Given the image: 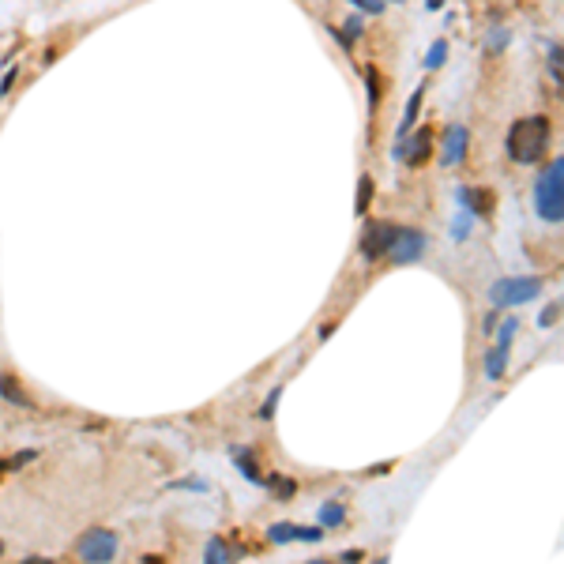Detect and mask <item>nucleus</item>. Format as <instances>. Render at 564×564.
<instances>
[{"instance_id":"nucleus-31","label":"nucleus","mask_w":564,"mask_h":564,"mask_svg":"<svg viewBox=\"0 0 564 564\" xmlns=\"http://www.w3.org/2000/svg\"><path fill=\"white\" fill-rule=\"evenodd\" d=\"M361 557H365L361 549H346V553H339V560H346V564H358Z\"/></svg>"},{"instance_id":"nucleus-14","label":"nucleus","mask_w":564,"mask_h":564,"mask_svg":"<svg viewBox=\"0 0 564 564\" xmlns=\"http://www.w3.org/2000/svg\"><path fill=\"white\" fill-rule=\"evenodd\" d=\"M233 459H238V470L248 478V481H256V485H264V474H260V467H256V459L252 455H245V452H233Z\"/></svg>"},{"instance_id":"nucleus-8","label":"nucleus","mask_w":564,"mask_h":564,"mask_svg":"<svg viewBox=\"0 0 564 564\" xmlns=\"http://www.w3.org/2000/svg\"><path fill=\"white\" fill-rule=\"evenodd\" d=\"M463 154H467V128L463 124H452L448 132H444V151H440V166H455V162H463Z\"/></svg>"},{"instance_id":"nucleus-17","label":"nucleus","mask_w":564,"mask_h":564,"mask_svg":"<svg viewBox=\"0 0 564 564\" xmlns=\"http://www.w3.org/2000/svg\"><path fill=\"white\" fill-rule=\"evenodd\" d=\"M444 60H448V42H432L429 57H425V68H429V72H437Z\"/></svg>"},{"instance_id":"nucleus-10","label":"nucleus","mask_w":564,"mask_h":564,"mask_svg":"<svg viewBox=\"0 0 564 564\" xmlns=\"http://www.w3.org/2000/svg\"><path fill=\"white\" fill-rule=\"evenodd\" d=\"M508 358H511V343H496L489 353H485V376L501 380L504 369H508Z\"/></svg>"},{"instance_id":"nucleus-3","label":"nucleus","mask_w":564,"mask_h":564,"mask_svg":"<svg viewBox=\"0 0 564 564\" xmlns=\"http://www.w3.org/2000/svg\"><path fill=\"white\" fill-rule=\"evenodd\" d=\"M542 290H546V282L538 279V275H523V279H501V282H493L489 301H493L496 309H508V305H527V301H534Z\"/></svg>"},{"instance_id":"nucleus-35","label":"nucleus","mask_w":564,"mask_h":564,"mask_svg":"<svg viewBox=\"0 0 564 564\" xmlns=\"http://www.w3.org/2000/svg\"><path fill=\"white\" fill-rule=\"evenodd\" d=\"M0 553H4V542H0Z\"/></svg>"},{"instance_id":"nucleus-18","label":"nucleus","mask_w":564,"mask_h":564,"mask_svg":"<svg viewBox=\"0 0 564 564\" xmlns=\"http://www.w3.org/2000/svg\"><path fill=\"white\" fill-rule=\"evenodd\" d=\"M267 538L275 546H286V542H294V523H275V527L267 531Z\"/></svg>"},{"instance_id":"nucleus-33","label":"nucleus","mask_w":564,"mask_h":564,"mask_svg":"<svg viewBox=\"0 0 564 564\" xmlns=\"http://www.w3.org/2000/svg\"><path fill=\"white\" fill-rule=\"evenodd\" d=\"M496 320H501V316H496V312H489V316L481 320V327H485V335H489V331H496Z\"/></svg>"},{"instance_id":"nucleus-5","label":"nucleus","mask_w":564,"mask_h":564,"mask_svg":"<svg viewBox=\"0 0 564 564\" xmlns=\"http://www.w3.org/2000/svg\"><path fill=\"white\" fill-rule=\"evenodd\" d=\"M425 245H429V238L422 230H414V226H403L399 233H395V241H391V248H388V260L391 264H417L422 260V252H425Z\"/></svg>"},{"instance_id":"nucleus-2","label":"nucleus","mask_w":564,"mask_h":564,"mask_svg":"<svg viewBox=\"0 0 564 564\" xmlns=\"http://www.w3.org/2000/svg\"><path fill=\"white\" fill-rule=\"evenodd\" d=\"M534 207H538V215H542L546 222H553V226L564 222V162L560 159H553V166L538 177Z\"/></svg>"},{"instance_id":"nucleus-12","label":"nucleus","mask_w":564,"mask_h":564,"mask_svg":"<svg viewBox=\"0 0 564 564\" xmlns=\"http://www.w3.org/2000/svg\"><path fill=\"white\" fill-rule=\"evenodd\" d=\"M422 98H425V87H417L414 95H410V102H406V117H403L399 136H406V132H410V128L417 124V113H422Z\"/></svg>"},{"instance_id":"nucleus-22","label":"nucleus","mask_w":564,"mask_h":564,"mask_svg":"<svg viewBox=\"0 0 564 564\" xmlns=\"http://www.w3.org/2000/svg\"><path fill=\"white\" fill-rule=\"evenodd\" d=\"M279 399H282V388H275L271 395L264 399V406H260V417H264V422H267V417L275 414V406H279Z\"/></svg>"},{"instance_id":"nucleus-21","label":"nucleus","mask_w":564,"mask_h":564,"mask_svg":"<svg viewBox=\"0 0 564 564\" xmlns=\"http://www.w3.org/2000/svg\"><path fill=\"white\" fill-rule=\"evenodd\" d=\"M324 527H294V542H320Z\"/></svg>"},{"instance_id":"nucleus-19","label":"nucleus","mask_w":564,"mask_h":564,"mask_svg":"<svg viewBox=\"0 0 564 564\" xmlns=\"http://www.w3.org/2000/svg\"><path fill=\"white\" fill-rule=\"evenodd\" d=\"M361 19H365V16H350V19H346V31H343V46H350L353 38H358V34L365 31V23H361Z\"/></svg>"},{"instance_id":"nucleus-29","label":"nucleus","mask_w":564,"mask_h":564,"mask_svg":"<svg viewBox=\"0 0 564 564\" xmlns=\"http://www.w3.org/2000/svg\"><path fill=\"white\" fill-rule=\"evenodd\" d=\"M34 459H38V452H19V455L11 459L8 467H11V470H19V467H27V463H34Z\"/></svg>"},{"instance_id":"nucleus-15","label":"nucleus","mask_w":564,"mask_h":564,"mask_svg":"<svg viewBox=\"0 0 564 564\" xmlns=\"http://www.w3.org/2000/svg\"><path fill=\"white\" fill-rule=\"evenodd\" d=\"M369 203H373V177L365 174V177L358 181V200H353V211L365 215V211H369Z\"/></svg>"},{"instance_id":"nucleus-28","label":"nucleus","mask_w":564,"mask_h":564,"mask_svg":"<svg viewBox=\"0 0 564 564\" xmlns=\"http://www.w3.org/2000/svg\"><path fill=\"white\" fill-rule=\"evenodd\" d=\"M557 312H560V305H549V309H542V316H538V324H542V327H553V324H557Z\"/></svg>"},{"instance_id":"nucleus-27","label":"nucleus","mask_w":564,"mask_h":564,"mask_svg":"<svg viewBox=\"0 0 564 564\" xmlns=\"http://www.w3.org/2000/svg\"><path fill=\"white\" fill-rule=\"evenodd\" d=\"M365 87H369V110H376V98H380V95H376V72H373V68L365 72Z\"/></svg>"},{"instance_id":"nucleus-13","label":"nucleus","mask_w":564,"mask_h":564,"mask_svg":"<svg viewBox=\"0 0 564 564\" xmlns=\"http://www.w3.org/2000/svg\"><path fill=\"white\" fill-rule=\"evenodd\" d=\"M343 519H346V511H343V504H339V501H327L320 508V527L324 531L327 527H343Z\"/></svg>"},{"instance_id":"nucleus-4","label":"nucleus","mask_w":564,"mask_h":564,"mask_svg":"<svg viewBox=\"0 0 564 564\" xmlns=\"http://www.w3.org/2000/svg\"><path fill=\"white\" fill-rule=\"evenodd\" d=\"M432 143H437V139H432V128L425 124V128H417L414 136L410 132L399 136V143H395V151H391V154H395L399 162H406V166H425L429 154H432Z\"/></svg>"},{"instance_id":"nucleus-34","label":"nucleus","mask_w":564,"mask_h":564,"mask_svg":"<svg viewBox=\"0 0 564 564\" xmlns=\"http://www.w3.org/2000/svg\"><path fill=\"white\" fill-rule=\"evenodd\" d=\"M8 470H11V467L4 463V459H0V478H4V474H8Z\"/></svg>"},{"instance_id":"nucleus-1","label":"nucleus","mask_w":564,"mask_h":564,"mask_svg":"<svg viewBox=\"0 0 564 564\" xmlns=\"http://www.w3.org/2000/svg\"><path fill=\"white\" fill-rule=\"evenodd\" d=\"M549 136H553V124H549L546 113L519 117V121L508 128V154H511V162H523V166L538 162L546 154V147H549Z\"/></svg>"},{"instance_id":"nucleus-32","label":"nucleus","mask_w":564,"mask_h":564,"mask_svg":"<svg viewBox=\"0 0 564 564\" xmlns=\"http://www.w3.org/2000/svg\"><path fill=\"white\" fill-rule=\"evenodd\" d=\"M11 83H16V68H8V75L0 80V95H8V90H11Z\"/></svg>"},{"instance_id":"nucleus-6","label":"nucleus","mask_w":564,"mask_h":564,"mask_svg":"<svg viewBox=\"0 0 564 564\" xmlns=\"http://www.w3.org/2000/svg\"><path fill=\"white\" fill-rule=\"evenodd\" d=\"M113 557H117V534L113 531L95 527V531H87L80 538V560H87V564H110Z\"/></svg>"},{"instance_id":"nucleus-24","label":"nucleus","mask_w":564,"mask_h":564,"mask_svg":"<svg viewBox=\"0 0 564 564\" xmlns=\"http://www.w3.org/2000/svg\"><path fill=\"white\" fill-rule=\"evenodd\" d=\"M485 46H489V53H501V49L508 46V31H493V34H489V42H485Z\"/></svg>"},{"instance_id":"nucleus-30","label":"nucleus","mask_w":564,"mask_h":564,"mask_svg":"<svg viewBox=\"0 0 564 564\" xmlns=\"http://www.w3.org/2000/svg\"><path fill=\"white\" fill-rule=\"evenodd\" d=\"M174 489H207V481H200V478H188V481H174Z\"/></svg>"},{"instance_id":"nucleus-7","label":"nucleus","mask_w":564,"mask_h":564,"mask_svg":"<svg viewBox=\"0 0 564 564\" xmlns=\"http://www.w3.org/2000/svg\"><path fill=\"white\" fill-rule=\"evenodd\" d=\"M395 233H399V226H391V222H369L365 226V238H361V256L369 260H380L391 248V241H395Z\"/></svg>"},{"instance_id":"nucleus-20","label":"nucleus","mask_w":564,"mask_h":564,"mask_svg":"<svg viewBox=\"0 0 564 564\" xmlns=\"http://www.w3.org/2000/svg\"><path fill=\"white\" fill-rule=\"evenodd\" d=\"M470 218H474V215L467 211L463 218H455V222H452V238H455V241H467V238H470Z\"/></svg>"},{"instance_id":"nucleus-25","label":"nucleus","mask_w":564,"mask_h":564,"mask_svg":"<svg viewBox=\"0 0 564 564\" xmlns=\"http://www.w3.org/2000/svg\"><path fill=\"white\" fill-rule=\"evenodd\" d=\"M267 485H271V489L279 493V496H294V481H286V478H271Z\"/></svg>"},{"instance_id":"nucleus-23","label":"nucleus","mask_w":564,"mask_h":564,"mask_svg":"<svg viewBox=\"0 0 564 564\" xmlns=\"http://www.w3.org/2000/svg\"><path fill=\"white\" fill-rule=\"evenodd\" d=\"M350 4H358L365 16H380L384 11V0H350Z\"/></svg>"},{"instance_id":"nucleus-11","label":"nucleus","mask_w":564,"mask_h":564,"mask_svg":"<svg viewBox=\"0 0 564 564\" xmlns=\"http://www.w3.org/2000/svg\"><path fill=\"white\" fill-rule=\"evenodd\" d=\"M0 395H4L11 406H23V410H34V403H31V395L19 388V380L11 376V373H4L0 376Z\"/></svg>"},{"instance_id":"nucleus-9","label":"nucleus","mask_w":564,"mask_h":564,"mask_svg":"<svg viewBox=\"0 0 564 564\" xmlns=\"http://www.w3.org/2000/svg\"><path fill=\"white\" fill-rule=\"evenodd\" d=\"M459 203H463L470 215H478V218L493 215V192L489 188H459Z\"/></svg>"},{"instance_id":"nucleus-26","label":"nucleus","mask_w":564,"mask_h":564,"mask_svg":"<svg viewBox=\"0 0 564 564\" xmlns=\"http://www.w3.org/2000/svg\"><path fill=\"white\" fill-rule=\"evenodd\" d=\"M516 327H519V320H511V316H508V320L501 324V331H496V339H501V343H511V335H516Z\"/></svg>"},{"instance_id":"nucleus-16","label":"nucleus","mask_w":564,"mask_h":564,"mask_svg":"<svg viewBox=\"0 0 564 564\" xmlns=\"http://www.w3.org/2000/svg\"><path fill=\"white\" fill-rule=\"evenodd\" d=\"M226 560H230V546L222 538H211L207 542V564H226Z\"/></svg>"}]
</instances>
